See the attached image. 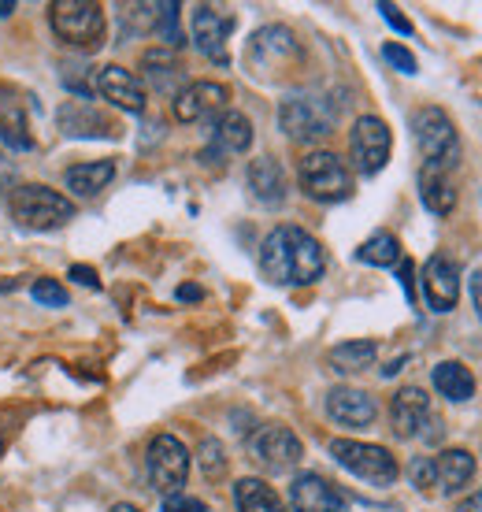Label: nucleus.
I'll list each match as a JSON object with an SVG mask.
<instances>
[{"label":"nucleus","mask_w":482,"mask_h":512,"mask_svg":"<svg viewBox=\"0 0 482 512\" xmlns=\"http://www.w3.org/2000/svg\"><path fill=\"white\" fill-rule=\"evenodd\" d=\"M260 271L275 286H312L323 279L327 256H323V245L308 231L282 223L260 245Z\"/></svg>","instance_id":"obj_1"},{"label":"nucleus","mask_w":482,"mask_h":512,"mask_svg":"<svg viewBox=\"0 0 482 512\" xmlns=\"http://www.w3.org/2000/svg\"><path fill=\"white\" fill-rule=\"evenodd\" d=\"M245 64H249V71H253L256 78L279 82V78H286L290 71L301 67V45H297L290 26H264V30H256L253 41H249Z\"/></svg>","instance_id":"obj_2"},{"label":"nucleus","mask_w":482,"mask_h":512,"mask_svg":"<svg viewBox=\"0 0 482 512\" xmlns=\"http://www.w3.org/2000/svg\"><path fill=\"white\" fill-rule=\"evenodd\" d=\"M412 138L423 153V164L442 167V171H453L460 164L457 127L442 108H416L412 112Z\"/></svg>","instance_id":"obj_3"},{"label":"nucleus","mask_w":482,"mask_h":512,"mask_svg":"<svg viewBox=\"0 0 482 512\" xmlns=\"http://www.w3.org/2000/svg\"><path fill=\"white\" fill-rule=\"evenodd\" d=\"M49 23L56 30V38L75 45V49H97L104 41V8L93 0H52Z\"/></svg>","instance_id":"obj_4"},{"label":"nucleus","mask_w":482,"mask_h":512,"mask_svg":"<svg viewBox=\"0 0 482 512\" xmlns=\"http://www.w3.org/2000/svg\"><path fill=\"white\" fill-rule=\"evenodd\" d=\"M330 457L342 464L345 472H353L356 479H364L371 487H394L401 468L390 449L371 446V442H356V438H334L330 442Z\"/></svg>","instance_id":"obj_5"},{"label":"nucleus","mask_w":482,"mask_h":512,"mask_svg":"<svg viewBox=\"0 0 482 512\" xmlns=\"http://www.w3.org/2000/svg\"><path fill=\"white\" fill-rule=\"evenodd\" d=\"M12 216L26 231H56V227H64L67 219L75 216V205L67 201L64 193L30 182V186H19L12 193Z\"/></svg>","instance_id":"obj_6"},{"label":"nucleus","mask_w":482,"mask_h":512,"mask_svg":"<svg viewBox=\"0 0 482 512\" xmlns=\"http://www.w3.org/2000/svg\"><path fill=\"white\" fill-rule=\"evenodd\" d=\"M297 179H301V190L312 197V201H323V205H338L353 193V175L345 167L342 156L327 153H308L301 164H297Z\"/></svg>","instance_id":"obj_7"},{"label":"nucleus","mask_w":482,"mask_h":512,"mask_svg":"<svg viewBox=\"0 0 482 512\" xmlns=\"http://www.w3.org/2000/svg\"><path fill=\"white\" fill-rule=\"evenodd\" d=\"M279 127L293 141H319L334 130V108L323 97L293 93L279 104Z\"/></svg>","instance_id":"obj_8"},{"label":"nucleus","mask_w":482,"mask_h":512,"mask_svg":"<svg viewBox=\"0 0 482 512\" xmlns=\"http://www.w3.org/2000/svg\"><path fill=\"white\" fill-rule=\"evenodd\" d=\"M149 483L160 498H175L186 487L190 475V449L182 446L175 435H156L149 442Z\"/></svg>","instance_id":"obj_9"},{"label":"nucleus","mask_w":482,"mask_h":512,"mask_svg":"<svg viewBox=\"0 0 482 512\" xmlns=\"http://www.w3.org/2000/svg\"><path fill=\"white\" fill-rule=\"evenodd\" d=\"M394 149V134L379 116H360L349 130V156L360 175H379Z\"/></svg>","instance_id":"obj_10"},{"label":"nucleus","mask_w":482,"mask_h":512,"mask_svg":"<svg viewBox=\"0 0 482 512\" xmlns=\"http://www.w3.org/2000/svg\"><path fill=\"white\" fill-rule=\"evenodd\" d=\"M249 453H253V461L260 464L264 472L279 475V472H290V468L301 464L305 446H301V438L293 435L290 427L267 423V427H260V431L249 438Z\"/></svg>","instance_id":"obj_11"},{"label":"nucleus","mask_w":482,"mask_h":512,"mask_svg":"<svg viewBox=\"0 0 482 512\" xmlns=\"http://www.w3.org/2000/svg\"><path fill=\"white\" fill-rule=\"evenodd\" d=\"M230 30H234V15L230 12H219V8H212V4L193 8V45L219 67L230 64V56H227Z\"/></svg>","instance_id":"obj_12"},{"label":"nucleus","mask_w":482,"mask_h":512,"mask_svg":"<svg viewBox=\"0 0 482 512\" xmlns=\"http://www.w3.org/2000/svg\"><path fill=\"white\" fill-rule=\"evenodd\" d=\"M227 97V86H219V82H190L171 108H175L178 123H204V119H219L227 112Z\"/></svg>","instance_id":"obj_13"},{"label":"nucleus","mask_w":482,"mask_h":512,"mask_svg":"<svg viewBox=\"0 0 482 512\" xmlns=\"http://www.w3.org/2000/svg\"><path fill=\"white\" fill-rule=\"evenodd\" d=\"M290 505L293 512H349V501H345L342 490L316 472H305L293 479Z\"/></svg>","instance_id":"obj_14"},{"label":"nucleus","mask_w":482,"mask_h":512,"mask_svg":"<svg viewBox=\"0 0 482 512\" xmlns=\"http://www.w3.org/2000/svg\"><path fill=\"white\" fill-rule=\"evenodd\" d=\"M93 93H101L104 101H112L115 108H123V112H134V116L145 112V90H141V82L119 64H108V67H101V71H93Z\"/></svg>","instance_id":"obj_15"},{"label":"nucleus","mask_w":482,"mask_h":512,"mask_svg":"<svg viewBox=\"0 0 482 512\" xmlns=\"http://www.w3.org/2000/svg\"><path fill=\"white\" fill-rule=\"evenodd\" d=\"M423 294L431 312H453L460 301V268L449 256H431L423 268Z\"/></svg>","instance_id":"obj_16"},{"label":"nucleus","mask_w":482,"mask_h":512,"mask_svg":"<svg viewBox=\"0 0 482 512\" xmlns=\"http://www.w3.org/2000/svg\"><path fill=\"white\" fill-rule=\"evenodd\" d=\"M56 123H60L67 138H119V127L89 101H67L56 112Z\"/></svg>","instance_id":"obj_17"},{"label":"nucleus","mask_w":482,"mask_h":512,"mask_svg":"<svg viewBox=\"0 0 482 512\" xmlns=\"http://www.w3.org/2000/svg\"><path fill=\"white\" fill-rule=\"evenodd\" d=\"M327 412L334 423L342 427H368L379 416V405L368 390H356V386H334L327 394Z\"/></svg>","instance_id":"obj_18"},{"label":"nucleus","mask_w":482,"mask_h":512,"mask_svg":"<svg viewBox=\"0 0 482 512\" xmlns=\"http://www.w3.org/2000/svg\"><path fill=\"white\" fill-rule=\"evenodd\" d=\"M431 420V397L423 394L419 386H405L397 390L390 401V423H394L397 438H416L423 435V427Z\"/></svg>","instance_id":"obj_19"},{"label":"nucleus","mask_w":482,"mask_h":512,"mask_svg":"<svg viewBox=\"0 0 482 512\" xmlns=\"http://www.w3.org/2000/svg\"><path fill=\"white\" fill-rule=\"evenodd\" d=\"M249 145H253V123L241 112H223L212 127V145H208V153H201V160L216 164V156L245 153Z\"/></svg>","instance_id":"obj_20"},{"label":"nucleus","mask_w":482,"mask_h":512,"mask_svg":"<svg viewBox=\"0 0 482 512\" xmlns=\"http://www.w3.org/2000/svg\"><path fill=\"white\" fill-rule=\"evenodd\" d=\"M141 71H145V82H149L156 93H167V97H178V93L190 86V82H186V71H182V64L175 60L171 49L145 52V56H141Z\"/></svg>","instance_id":"obj_21"},{"label":"nucleus","mask_w":482,"mask_h":512,"mask_svg":"<svg viewBox=\"0 0 482 512\" xmlns=\"http://www.w3.org/2000/svg\"><path fill=\"white\" fill-rule=\"evenodd\" d=\"M0 138L8 149H34V138H30V123H26V104L19 101V93L12 86H0Z\"/></svg>","instance_id":"obj_22"},{"label":"nucleus","mask_w":482,"mask_h":512,"mask_svg":"<svg viewBox=\"0 0 482 512\" xmlns=\"http://www.w3.org/2000/svg\"><path fill=\"white\" fill-rule=\"evenodd\" d=\"M249 190L264 208H279L286 201V171L279 160H271V156L253 160L249 164Z\"/></svg>","instance_id":"obj_23"},{"label":"nucleus","mask_w":482,"mask_h":512,"mask_svg":"<svg viewBox=\"0 0 482 512\" xmlns=\"http://www.w3.org/2000/svg\"><path fill=\"white\" fill-rule=\"evenodd\" d=\"M434 479H438L442 494H457L475 479V457L468 449H442L434 457Z\"/></svg>","instance_id":"obj_24"},{"label":"nucleus","mask_w":482,"mask_h":512,"mask_svg":"<svg viewBox=\"0 0 482 512\" xmlns=\"http://www.w3.org/2000/svg\"><path fill=\"white\" fill-rule=\"evenodd\" d=\"M419 201L434 216H449L457 208V190L449 182V171L423 164V171H419Z\"/></svg>","instance_id":"obj_25"},{"label":"nucleus","mask_w":482,"mask_h":512,"mask_svg":"<svg viewBox=\"0 0 482 512\" xmlns=\"http://www.w3.org/2000/svg\"><path fill=\"white\" fill-rule=\"evenodd\" d=\"M115 179V160H93V164H75L67 167V190H75L78 197H97V193Z\"/></svg>","instance_id":"obj_26"},{"label":"nucleus","mask_w":482,"mask_h":512,"mask_svg":"<svg viewBox=\"0 0 482 512\" xmlns=\"http://www.w3.org/2000/svg\"><path fill=\"white\" fill-rule=\"evenodd\" d=\"M330 368L342 375H353V372H368L371 364L379 360V346L368 342V338H353V342H342V346L330 349Z\"/></svg>","instance_id":"obj_27"},{"label":"nucleus","mask_w":482,"mask_h":512,"mask_svg":"<svg viewBox=\"0 0 482 512\" xmlns=\"http://www.w3.org/2000/svg\"><path fill=\"white\" fill-rule=\"evenodd\" d=\"M234 501H238V512H290L279 494L267 487L264 479H253V475L234 483Z\"/></svg>","instance_id":"obj_28"},{"label":"nucleus","mask_w":482,"mask_h":512,"mask_svg":"<svg viewBox=\"0 0 482 512\" xmlns=\"http://www.w3.org/2000/svg\"><path fill=\"white\" fill-rule=\"evenodd\" d=\"M434 386H438V394L449 397V401H468L475 394V375L471 368H464L460 360H442L438 368H434Z\"/></svg>","instance_id":"obj_29"},{"label":"nucleus","mask_w":482,"mask_h":512,"mask_svg":"<svg viewBox=\"0 0 482 512\" xmlns=\"http://www.w3.org/2000/svg\"><path fill=\"white\" fill-rule=\"evenodd\" d=\"M356 260H360V264H371V268H394L397 260H401V242H397L390 231L371 234L368 242L356 249Z\"/></svg>","instance_id":"obj_30"},{"label":"nucleus","mask_w":482,"mask_h":512,"mask_svg":"<svg viewBox=\"0 0 482 512\" xmlns=\"http://www.w3.org/2000/svg\"><path fill=\"white\" fill-rule=\"evenodd\" d=\"M197 464L208 479H223L227 475V453H223V442L219 438H204L201 449H197Z\"/></svg>","instance_id":"obj_31"},{"label":"nucleus","mask_w":482,"mask_h":512,"mask_svg":"<svg viewBox=\"0 0 482 512\" xmlns=\"http://www.w3.org/2000/svg\"><path fill=\"white\" fill-rule=\"evenodd\" d=\"M178 4H160V12H156V34L164 38L167 49H182L186 38H182V30H178Z\"/></svg>","instance_id":"obj_32"},{"label":"nucleus","mask_w":482,"mask_h":512,"mask_svg":"<svg viewBox=\"0 0 482 512\" xmlns=\"http://www.w3.org/2000/svg\"><path fill=\"white\" fill-rule=\"evenodd\" d=\"M30 294H34V301L45 305V308H64L67 305V290L56 279H38Z\"/></svg>","instance_id":"obj_33"},{"label":"nucleus","mask_w":482,"mask_h":512,"mask_svg":"<svg viewBox=\"0 0 482 512\" xmlns=\"http://www.w3.org/2000/svg\"><path fill=\"white\" fill-rule=\"evenodd\" d=\"M382 60H386V64H394L401 75H416L419 71L416 56H412L405 45H397V41H386V45H382Z\"/></svg>","instance_id":"obj_34"},{"label":"nucleus","mask_w":482,"mask_h":512,"mask_svg":"<svg viewBox=\"0 0 482 512\" xmlns=\"http://www.w3.org/2000/svg\"><path fill=\"white\" fill-rule=\"evenodd\" d=\"M89 71L82 64H64V86L75 93L78 101H89L93 97V86H89Z\"/></svg>","instance_id":"obj_35"},{"label":"nucleus","mask_w":482,"mask_h":512,"mask_svg":"<svg viewBox=\"0 0 482 512\" xmlns=\"http://www.w3.org/2000/svg\"><path fill=\"white\" fill-rule=\"evenodd\" d=\"M408 479H412V487H419V490H438V479H434V457H416V461L408 464Z\"/></svg>","instance_id":"obj_36"},{"label":"nucleus","mask_w":482,"mask_h":512,"mask_svg":"<svg viewBox=\"0 0 482 512\" xmlns=\"http://www.w3.org/2000/svg\"><path fill=\"white\" fill-rule=\"evenodd\" d=\"M397 279H401V286H405V297L408 305H416V268H412V260H397Z\"/></svg>","instance_id":"obj_37"},{"label":"nucleus","mask_w":482,"mask_h":512,"mask_svg":"<svg viewBox=\"0 0 482 512\" xmlns=\"http://www.w3.org/2000/svg\"><path fill=\"white\" fill-rule=\"evenodd\" d=\"M379 12H382V19L394 26L397 34H405V38H412V23H408L405 15H401V8L397 4H379Z\"/></svg>","instance_id":"obj_38"},{"label":"nucleus","mask_w":482,"mask_h":512,"mask_svg":"<svg viewBox=\"0 0 482 512\" xmlns=\"http://www.w3.org/2000/svg\"><path fill=\"white\" fill-rule=\"evenodd\" d=\"M164 512H208V509H204V501L175 494V498H164Z\"/></svg>","instance_id":"obj_39"},{"label":"nucleus","mask_w":482,"mask_h":512,"mask_svg":"<svg viewBox=\"0 0 482 512\" xmlns=\"http://www.w3.org/2000/svg\"><path fill=\"white\" fill-rule=\"evenodd\" d=\"M67 279H75L78 286H86V290H101V279H97V271L89 268V264H75Z\"/></svg>","instance_id":"obj_40"},{"label":"nucleus","mask_w":482,"mask_h":512,"mask_svg":"<svg viewBox=\"0 0 482 512\" xmlns=\"http://www.w3.org/2000/svg\"><path fill=\"white\" fill-rule=\"evenodd\" d=\"M471 305H475V312H479L482 320V268L471 275Z\"/></svg>","instance_id":"obj_41"},{"label":"nucleus","mask_w":482,"mask_h":512,"mask_svg":"<svg viewBox=\"0 0 482 512\" xmlns=\"http://www.w3.org/2000/svg\"><path fill=\"white\" fill-rule=\"evenodd\" d=\"M457 512H482V490H479V494H471V498L460 501Z\"/></svg>","instance_id":"obj_42"},{"label":"nucleus","mask_w":482,"mask_h":512,"mask_svg":"<svg viewBox=\"0 0 482 512\" xmlns=\"http://www.w3.org/2000/svg\"><path fill=\"white\" fill-rule=\"evenodd\" d=\"M204 290L201 286H178V301H201Z\"/></svg>","instance_id":"obj_43"},{"label":"nucleus","mask_w":482,"mask_h":512,"mask_svg":"<svg viewBox=\"0 0 482 512\" xmlns=\"http://www.w3.org/2000/svg\"><path fill=\"white\" fill-rule=\"evenodd\" d=\"M405 360H408V357H397V360H390V364H386V368H382V375H386V379H390V375H397V372H401V368H405Z\"/></svg>","instance_id":"obj_44"},{"label":"nucleus","mask_w":482,"mask_h":512,"mask_svg":"<svg viewBox=\"0 0 482 512\" xmlns=\"http://www.w3.org/2000/svg\"><path fill=\"white\" fill-rule=\"evenodd\" d=\"M112 512H141V509H134V505H127V501H119V505H112Z\"/></svg>","instance_id":"obj_45"},{"label":"nucleus","mask_w":482,"mask_h":512,"mask_svg":"<svg viewBox=\"0 0 482 512\" xmlns=\"http://www.w3.org/2000/svg\"><path fill=\"white\" fill-rule=\"evenodd\" d=\"M4 290H15V282H0V294H4Z\"/></svg>","instance_id":"obj_46"}]
</instances>
